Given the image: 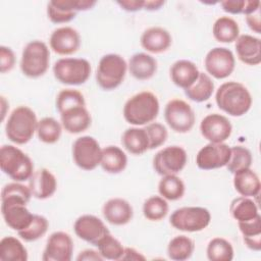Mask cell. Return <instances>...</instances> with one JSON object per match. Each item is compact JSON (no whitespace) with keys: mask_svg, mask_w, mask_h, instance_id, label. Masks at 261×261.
<instances>
[{"mask_svg":"<svg viewBox=\"0 0 261 261\" xmlns=\"http://www.w3.org/2000/svg\"><path fill=\"white\" fill-rule=\"evenodd\" d=\"M32 196L29 187L18 181L7 184L1 192V213L10 228L19 231L32 221L34 214L27 208Z\"/></svg>","mask_w":261,"mask_h":261,"instance_id":"cell-1","label":"cell"},{"mask_svg":"<svg viewBox=\"0 0 261 261\" xmlns=\"http://www.w3.org/2000/svg\"><path fill=\"white\" fill-rule=\"evenodd\" d=\"M215 102L220 110L231 115L242 116L252 106V96L249 90L241 83H223L215 93Z\"/></svg>","mask_w":261,"mask_h":261,"instance_id":"cell-2","label":"cell"},{"mask_svg":"<svg viewBox=\"0 0 261 261\" xmlns=\"http://www.w3.org/2000/svg\"><path fill=\"white\" fill-rule=\"evenodd\" d=\"M160 109L158 98L149 91L132 96L123 106V117L132 125L151 123L158 116Z\"/></svg>","mask_w":261,"mask_h":261,"instance_id":"cell-3","label":"cell"},{"mask_svg":"<svg viewBox=\"0 0 261 261\" xmlns=\"http://www.w3.org/2000/svg\"><path fill=\"white\" fill-rule=\"evenodd\" d=\"M38 119L36 113L28 106H18L10 113L5 134L9 141L17 145L27 144L37 132Z\"/></svg>","mask_w":261,"mask_h":261,"instance_id":"cell-4","label":"cell"},{"mask_svg":"<svg viewBox=\"0 0 261 261\" xmlns=\"http://www.w3.org/2000/svg\"><path fill=\"white\" fill-rule=\"evenodd\" d=\"M0 167L6 175L18 182L29 180L34 173L32 159L12 145H3L0 148Z\"/></svg>","mask_w":261,"mask_h":261,"instance_id":"cell-5","label":"cell"},{"mask_svg":"<svg viewBox=\"0 0 261 261\" xmlns=\"http://www.w3.org/2000/svg\"><path fill=\"white\" fill-rule=\"evenodd\" d=\"M50 62L48 46L40 40L29 42L22 50L20 59L21 72L31 79H37L46 73Z\"/></svg>","mask_w":261,"mask_h":261,"instance_id":"cell-6","label":"cell"},{"mask_svg":"<svg viewBox=\"0 0 261 261\" xmlns=\"http://www.w3.org/2000/svg\"><path fill=\"white\" fill-rule=\"evenodd\" d=\"M126 70L127 64L122 56L114 53L106 54L98 63L96 82L102 90H114L123 82Z\"/></svg>","mask_w":261,"mask_h":261,"instance_id":"cell-7","label":"cell"},{"mask_svg":"<svg viewBox=\"0 0 261 261\" xmlns=\"http://www.w3.org/2000/svg\"><path fill=\"white\" fill-rule=\"evenodd\" d=\"M91 64L85 58H60L53 65L55 79L64 85L80 86L91 75Z\"/></svg>","mask_w":261,"mask_h":261,"instance_id":"cell-8","label":"cell"},{"mask_svg":"<svg viewBox=\"0 0 261 261\" xmlns=\"http://www.w3.org/2000/svg\"><path fill=\"white\" fill-rule=\"evenodd\" d=\"M210 221L209 210L200 206L178 208L169 217V222L175 229L187 232L201 231L209 225Z\"/></svg>","mask_w":261,"mask_h":261,"instance_id":"cell-9","label":"cell"},{"mask_svg":"<svg viewBox=\"0 0 261 261\" xmlns=\"http://www.w3.org/2000/svg\"><path fill=\"white\" fill-rule=\"evenodd\" d=\"M164 118L169 127L179 134L190 132L196 120L193 108L181 99H172L166 104Z\"/></svg>","mask_w":261,"mask_h":261,"instance_id":"cell-10","label":"cell"},{"mask_svg":"<svg viewBox=\"0 0 261 261\" xmlns=\"http://www.w3.org/2000/svg\"><path fill=\"white\" fill-rule=\"evenodd\" d=\"M102 149L97 140L90 136L77 138L72 144V159L84 170H93L100 165Z\"/></svg>","mask_w":261,"mask_h":261,"instance_id":"cell-11","label":"cell"},{"mask_svg":"<svg viewBox=\"0 0 261 261\" xmlns=\"http://www.w3.org/2000/svg\"><path fill=\"white\" fill-rule=\"evenodd\" d=\"M188 161L186 150L179 146H168L158 151L153 158V168L162 175H173L180 172Z\"/></svg>","mask_w":261,"mask_h":261,"instance_id":"cell-12","label":"cell"},{"mask_svg":"<svg viewBox=\"0 0 261 261\" xmlns=\"http://www.w3.org/2000/svg\"><path fill=\"white\" fill-rule=\"evenodd\" d=\"M94 0H52L47 4L48 18L54 23H65L75 17L77 12L91 9Z\"/></svg>","mask_w":261,"mask_h":261,"instance_id":"cell-13","label":"cell"},{"mask_svg":"<svg viewBox=\"0 0 261 261\" xmlns=\"http://www.w3.org/2000/svg\"><path fill=\"white\" fill-rule=\"evenodd\" d=\"M206 71L217 80L229 76L236 67L233 53L225 47H215L208 51L204 59Z\"/></svg>","mask_w":261,"mask_h":261,"instance_id":"cell-14","label":"cell"},{"mask_svg":"<svg viewBox=\"0 0 261 261\" xmlns=\"http://www.w3.org/2000/svg\"><path fill=\"white\" fill-rule=\"evenodd\" d=\"M230 157V147L224 143H209L196 155V164L200 169L211 170L226 166Z\"/></svg>","mask_w":261,"mask_h":261,"instance_id":"cell-15","label":"cell"},{"mask_svg":"<svg viewBox=\"0 0 261 261\" xmlns=\"http://www.w3.org/2000/svg\"><path fill=\"white\" fill-rule=\"evenodd\" d=\"M73 253V241L64 231H55L47 240L42 255L43 261H70Z\"/></svg>","mask_w":261,"mask_h":261,"instance_id":"cell-16","label":"cell"},{"mask_svg":"<svg viewBox=\"0 0 261 261\" xmlns=\"http://www.w3.org/2000/svg\"><path fill=\"white\" fill-rule=\"evenodd\" d=\"M200 132L209 143H223L230 137L232 125L224 115L211 113L202 119Z\"/></svg>","mask_w":261,"mask_h":261,"instance_id":"cell-17","label":"cell"},{"mask_svg":"<svg viewBox=\"0 0 261 261\" xmlns=\"http://www.w3.org/2000/svg\"><path fill=\"white\" fill-rule=\"evenodd\" d=\"M73 230L80 239L94 246L104 236L110 232L105 223L99 217L92 214H85L76 218L73 224Z\"/></svg>","mask_w":261,"mask_h":261,"instance_id":"cell-18","label":"cell"},{"mask_svg":"<svg viewBox=\"0 0 261 261\" xmlns=\"http://www.w3.org/2000/svg\"><path fill=\"white\" fill-rule=\"evenodd\" d=\"M50 48L59 55H70L75 53L81 46L79 32L71 27L55 29L49 39Z\"/></svg>","mask_w":261,"mask_h":261,"instance_id":"cell-19","label":"cell"},{"mask_svg":"<svg viewBox=\"0 0 261 261\" xmlns=\"http://www.w3.org/2000/svg\"><path fill=\"white\" fill-rule=\"evenodd\" d=\"M32 196L39 200H45L54 195L57 189L55 175L47 168H40L32 174L29 186Z\"/></svg>","mask_w":261,"mask_h":261,"instance_id":"cell-20","label":"cell"},{"mask_svg":"<svg viewBox=\"0 0 261 261\" xmlns=\"http://www.w3.org/2000/svg\"><path fill=\"white\" fill-rule=\"evenodd\" d=\"M102 214L105 220L110 224L124 225L132 220L134 209L126 200L122 198H112L103 205Z\"/></svg>","mask_w":261,"mask_h":261,"instance_id":"cell-21","label":"cell"},{"mask_svg":"<svg viewBox=\"0 0 261 261\" xmlns=\"http://www.w3.org/2000/svg\"><path fill=\"white\" fill-rule=\"evenodd\" d=\"M142 47L154 54L166 51L172 42L169 32L161 27H151L144 31L140 39Z\"/></svg>","mask_w":261,"mask_h":261,"instance_id":"cell-22","label":"cell"},{"mask_svg":"<svg viewBox=\"0 0 261 261\" xmlns=\"http://www.w3.org/2000/svg\"><path fill=\"white\" fill-rule=\"evenodd\" d=\"M236 51L239 59L248 65H258L261 62V41L251 35H241L236 40Z\"/></svg>","mask_w":261,"mask_h":261,"instance_id":"cell-23","label":"cell"},{"mask_svg":"<svg viewBox=\"0 0 261 261\" xmlns=\"http://www.w3.org/2000/svg\"><path fill=\"white\" fill-rule=\"evenodd\" d=\"M60 114L62 127L69 134H80L91 125V114L86 106H76L67 109Z\"/></svg>","mask_w":261,"mask_h":261,"instance_id":"cell-24","label":"cell"},{"mask_svg":"<svg viewBox=\"0 0 261 261\" xmlns=\"http://www.w3.org/2000/svg\"><path fill=\"white\" fill-rule=\"evenodd\" d=\"M199 69L197 65L187 59L175 61L169 69V74L172 83L186 90L191 87L199 76Z\"/></svg>","mask_w":261,"mask_h":261,"instance_id":"cell-25","label":"cell"},{"mask_svg":"<svg viewBox=\"0 0 261 261\" xmlns=\"http://www.w3.org/2000/svg\"><path fill=\"white\" fill-rule=\"evenodd\" d=\"M129 73L139 81L151 79L157 71V61L154 57L147 53L134 54L128 62Z\"/></svg>","mask_w":261,"mask_h":261,"instance_id":"cell-26","label":"cell"},{"mask_svg":"<svg viewBox=\"0 0 261 261\" xmlns=\"http://www.w3.org/2000/svg\"><path fill=\"white\" fill-rule=\"evenodd\" d=\"M233 187L243 197H257L260 193L261 182L259 176L251 168L233 173Z\"/></svg>","mask_w":261,"mask_h":261,"instance_id":"cell-27","label":"cell"},{"mask_svg":"<svg viewBox=\"0 0 261 261\" xmlns=\"http://www.w3.org/2000/svg\"><path fill=\"white\" fill-rule=\"evenodd\" d=\"M123 147L134 155H141L149 150V138L145 127H129L121 137Z\"/></svg>","mask_w":261,"mask_h":261,"instance_id":"cell-28","label":"cell"},{"mask_svg":"<svg viewBox=\"0 0 261 261\" xmlns=\"http://www.w3.org/2000/svg\"><path fill=\"white\" fill-rule=\"evenodd\" d=\"M100 165L104 171L116 174L125 169L127 165V157L119 147L107 146L102 149Z\"/></svg>","mask_w":261,"mask_h":261,"instance_id":"cell-29","label":"cell"},{"mask_svg":"<svg viewBox=\"0 0 261 261\" xmlns=\"http://www.w3.org/2000/svg\"><path fill=\"white\" fill-rule=\"evenodd\" d=\"M213 91L214 83L211 77L207 73L200 71L196 82L185 90V94L190 100L201 103L209 100L213 94Z\"/></svg>","mask_w":261,"mask_h":261,"instance_id":"cell-30","label":"cell"},{"mask_svg":"<svg viewBox=\"0 0 261 261\" xmlns=\"http://www.w3.org/2000/svg\"><path fill=\"white\" fill-rule=\"evenodd\" d=\"M212 34L215 40L220 43H231L240 36L238 22L229 16L217 18L212 28Z\"/></svg>","mask_w":261,"mask_h":261,"instance_id":"cell-31","label":"cell"},{"mask_svg":"<svg viewBox=\"0 0 261 261\" xmlns=\"http://www.w3.org/2000/svg\"><path fill=\"white\" fill-rule=\"evenodd\" d=\"M229 212L238 222L249 221L260 215L256 203L250 197L243 196L231 201Z\"/></svg>","mask_w":261,"mask_h":261,"instance_id":"cell-32","label":"cell"},{"mask_svg":"<svg viewBox=\"0 0 261 261\" xmlns=\"http://www.w3.org/2000/svg\"><path fill=\"white\" fill-rule=\"evenodd\" d=\"M1 261H27L28 251L22 243L11 236L4 237L0 241Z\"/></svg>","mask_w":261,"mask_h":261,"instance_id":"cell-33","label":"cell"},{"mask_svg":"<svg viewBox=\"0 0 261 261\" xmlns=\"http://www.w3.org/2000/svg\"><path fill=\"white\" fill-rule=\"evenodd\" d=\"M238 225L246 246L253 251L259 252L261 250V216L258 215L249 221L238 222Z\"/></svg>","mask_w":261,"mask_h":261,"instance_id":"cell-34","label":"cell"},{"mask_svg":"<svg viewBox=\"0 0 261 261\" xmlns=\"http://www.w3.org/2000/svg\"><path fill=\"white\" fill-rule=\"evenodd\" d=\"M195 250V244L187 236H176L170 240L167 246V255L174 261H185L189 259Z\"/></svg>","mask_w":261,"mask_h":261,"instance_id":"cell-35","label":"cell"},{"mask_svg":"<svg viewBox=\"0 0 261 261\" xmlns=\"http://www.w3.org/2000/svg\"><path fill=\"white\" fill-rule=\"evenodd\" d=\"M185 191V182L176 174L165 175L158 184V192L165 200L176 201L182 198Z\"/></svg>","mask_w":261,"mask_h":261,"instance_id":"cell-36","label":"cell"},{"mask_svg":"<svg viewBox=\"0 0 261 261\" xmlns=\"http://www.w3.org/2000/svg\"><path fill=\"white\" fill-rule=\"evenodd\" d=\"M37 136L45 144L56 143L62 133V124L53 117H44L38 121Z\"/></svg>","mask_w":261,"mask_h":261,"instance_id":"cell-37","label":"cell"},{"mask_svg":"<svg viewBox=\"0 0 261 261\" xmlns=\"http://www.w3.org/2000/svg\"><path fill=\"white\" fill-rule=\"evenodd\" d=\"M207 258L210 261H230L233 259V248L231 244L223 238L212 239L206 249Z\"/></svg>","mask_w":261,"mask_h":261,"instance_id":"cell-38","label":"cell"},{"mask_svg":"<svg viewBox=\"0 0 261 261\" xmlns=\"http://www.w3.org/2000/svg\"><path fill=\"white\" fill-rule=\"evenodd\" d=\"M168 203L161 196H152L143 204V214L151 221H159L168 213Z\"/></svg>","mask_w":261,"mask_h":261,"instance_id":"cell-39","label":"cell"},{"mask_svg":"<svg viewBox=\"0 0 261 261\" xmlns=\"http://www.w3.org/2000/svg\"><path fill=\"white\" fill-rule=\"evenodd\" d=\"M253 162V157L249 149L243 146H234L230 148V157L226 164V168L230 173L250 168Z\"/></svg>","mask_w":261,"mask_h":261,"instance_id":"cell-40","label":"cell"},{"mask_svg":"<svg viewBox=\"0 0 261 261\" xmlns=\"http://www.w3.org/2000/svg\"><path fill=\"white\" fill-rule=\"evenodd\" d=\"M96 246L103 259L107 260H120L124 251L122 244L110 232L104 236Z\"/></svg>","mask_w":261,"mask_h":261,"instance_id":"cell-41","label":"cell"},{"mask_svg":"<svg viewBox=\"0 0 261 261\" xmlns=\"http://www.w3.org/2000/svg\"><path fill=\"white\" fill-rule=\"evenodd\" d=\"M49 222L46 217L34 214L31 223L22 230L17 231L18 236L25 242H35L41 239L48 230Z\"/></svg>","mask_w":261,"mask_h":261,"instance_id":"cell-42","label":"cell"},{"mask_svg":"<svg viewBox=\"0 0 261 261\" xmlns=\"http://www.w3.org/2000/svg\"><path fill=\"white\" fill-rule=\"evenodd\" d=\"M76 106H86L84 95L73 89L61 90L56 97V109L59 113Z\"/></svg>","mask_w":261,"mask_h":261,"instance_id":"cell-43","label":"cell"},{"mask_svg":"<svg viewBox=\"0 0 261 261\" xmlns=\"http://www.w3.org/2000/svg\"><path fill=\"white\" fill-rule=\"evenodd\" d=\"M220 5L227 13L248 15L259 9L261 3L258 0H224Z\"/></svg>","mask_w":261,"mask_h":261,"instance_id":"cell-44","label":"cell"},{"mask_svg":"<svg viewBox=\"0 0 261 261\" xmlns=\"http://www.w3.org/2000/svg\"><path fill=\"white\" fill-rule=\"evenodd\" d=\"M149 138V149L153 150L162 146L168 137L166 127L159 122H151L145 126Z\"/></svg>","mask_w":261,"mask_h":261,"instance_id":"cell-45","label":"cell"},{"mask_svg":"<svg viewBox=\"0 0 261 261\" xmlns=\"http://www.w3.org/2000/svg\"><path fill=\"white\" fill-rule=\"evenodd\" d=\"M15 64V55L11 48L6 46L0 47V71L5 73L10 71Z\"/></svg>","mask_w":261,"mask_h":261,"instance_id":"cell-46","label":"cell"},{"mask_svg":"<svg viewBox=\"0 0 261 261\" xmlns=\"http://www.w3.org/2000/svg\"><path fill=\"white\" fill-rule=\"evenodd\" d=\"M246 21L248 27L255 33H261V21H260V8L256 11L246 15Z\"/></svg>","mask_w":261,"mask_h":261,"instance_id":"cell-47","label":"cell"},{"mask_svg":"<svg viewBox=\"0 0 261 261\" xmlns=\"http://www.w3.org/2000/svg\"><path fill=\"white\" fill-rule=\"evenodd\" d=\"M144 2L143 0H124V1H117L116 3L121 7V9L128 11V12H136L141 9H144Z\"/></svg>","mask_w":261,"mask_h":261,"instance_id":"cell-48","label":"cell"},{"mask_svg":"<svg viewBox=\"0 0 261 261\" xmlns=\"http://www.w3.org/2000/svg\"><path fill=\"white\" fill-rule=\"evenodd\" d=\"M77 261H102L103 257L100 255L98 251L92 250V249H87L82 251L77 257Z\"/></svg>","mask_w":261,"mask_h":261,"instance_id":"cell-49","label":"cell"},{"mask_svg":"<svg viewBox=\"0 0 261 261\" xmlns=\"http://www.w3.org/2000/svg\"><path fill=\"white\" fill-rule=\"evenodd\" d=\"M146 257L138 252L134 248H124L122 257L120 260H145Z\"/></svg>","mask_w":261,"mask_h":261,"instance_id":"cell-50","label":"cell"},{"mask_svg":"<svg viewBox=\"0 0 261 261\" xmlns=\"http://www.w3.org/2000/svg\"><path fill=\"white\" fill-rule=\"evenodd\" d=\"M165 4L163 0H147L144 2V9L149 11H155L160 9Z\"/></svg>","mask_w":261,"mask_h":261,"instance_id":"cell-51","label":"cell"},{"mask_svg":"<svg viewBox=\"0 0 261 261\" xmlns=\"http://www.w3.org/2000/svg\"><path fill=\"white\" fill-rule=\"evenodd\" d=\"M9 107L8 106V103L6 102L5 98L3 96H1V108H2V111H1V120L3 121L4 120V117H5V108Z\"/></svg>","mask_w":261,"mask_h":261,"instance_id":"cell-52","label":"cell"}]
</instances>
